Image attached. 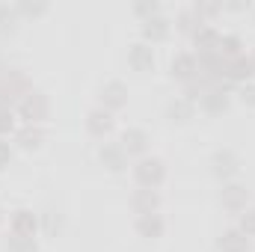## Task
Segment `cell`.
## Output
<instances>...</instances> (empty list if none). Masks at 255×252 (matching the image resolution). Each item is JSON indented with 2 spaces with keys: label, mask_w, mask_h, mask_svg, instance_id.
Masks as SVG:
<instances>
[{
  "label": "cell",
  "mask_w": 255,
  "mask_h": 252,
  "mask_svg": "<svg viewBox=\"0 0 255 252\" xmlns=\"http://www.w3.org/2000/svg\"><path fill=\"white\" fill-rule=\"evenodd\" d=\"M18 110H21V116L27 119V125H39L42 119H48V113H51V101H48V95H45L42 89H30V92L21 98Z\"/></svg>",
  "instance_id": "6da1fadb"
},
{
  "label": "cell",
  "mask_w": 255,
  "mask_h": 252,
  "mask_svg": "<svg viewBox=\"0 0 255 252\" xmlns=\"http://www.w3.org/2000/svg\"><path fill=\"white\" fill-rule=\"evenodd\" d=\"M133 175H136V184L139 187H148V190H157L166 178V166L163 160L157 157H142L136 166H133Z\"/></svg>",
  "instance_id": "7a4b0ae2"
},
{
  "label": "cell",
  "mask_w": 255,
  "mask_h": 252,
  "mask_svg": "<svg viewBox=\"0 0 255 252\" xmlns=\"http://www.w3.org/2000/svg\"><path fill=\"white\" fill-rule=\"evenodd\" d=\"M211 172H214L223 184H229V181L241 172V157H238L232 148H220V151L211 154Z\"/></svg>",
  "instance_id": "3957f363"
},
{
  "label": "cell",
  "mask_w": 255,
  "mask_h": 252,
  "mask_svg": "<svg viewBox=\"0 0 255 252\" xmlns=\"http://www.w3.org/2000/svg\"><path fill=\"white\" fill-rule=\"evenodd\" d=\"M199 107L208 113V116H220L229 110V86L226 83H217V86H208L199 98Z\"/></svg>",
  "instance_id": "277c9868"
},
{
  "label": "cell",
  "mask_w": 255,
  "mask_h": 252,
  "mask_svg": "<svg viewBox=\"0 0 255 252\" xmlns=\"http://www.w3.org/2000/svg\"><path fill=\"white\" fill-rule=\"evenodd\" d=\"M247 202H250V190L244 187V184H238V181H229V184H223L220 190V205L226 208V211H247Z\"/></svg>",
  "instance_id": "5b68a950"
},
{
  "label": "cell",
  "mask_w": 255,
  "mask_h": 252,
  "mask_svg": "<svg viewBox=\"0 0 255 252\" xmlns=\"http://www.w3.org/2000/svg\"><path fill=\"white\" fill-rule=\"evenodd\" d=\"M125 104H128V86L122 80H107L101 86V107L107 113H113V110H122Z\"/></svg>",
  "instance_id": "8992f818"
},
{
  "label": "cell",
  "mask_w": 255,
  "mask_h": 252,
  "mask_svg": "<svg viewBox=\"0 0 255 252\" xmlns=\"http://www.w3.org/2000/svg\"><path fill=\"white\" fill-rule=\"evenodd\" d=\"M98 160H101V166L110 169V172H125L128 169V151L119 145V142L101 145V148H98Z\"/></svg>",
  "instance_id": "52a82bcc"
},
{
  "label": "cell",
  "mask_w": 255,
  "mask_h": 252,
  "mask_svg": "<svg viewBox=\"0 0 255 252\" xmlns=\"http://www.w3.org/2000/svg\"><path fill=\"white\" fill-rule=\"evenodd\" d=\"M128 65H130L133 71H139V74L151 71V68H154V51H151V45L133 42V45L128 48Z\"/></svg>",
  "instance_id": "ba28073f"
},
{
  "label": "cell",
  "mask_w": 255,
  "mask_h": 252,
  "mask_svg": "<svg viewBox=\"0 0 255 252\" xmlns=\"http://www.w3.org/2000/svg\"><path fill=\"white\" fill-rule=\"evenodd\" d=\"M169 33H172V21L169 18H163V15H154V18H145L142 21V39H145V45L151 42H163V39H169Z\"/></svg>",
  "instance_id": "9c48e42d"
},
{
  "label": "cell",
  "mask_w": 255,
  "mask_h": 252,
  "mask_svg": "<svg viewBox=\"0 0 255 252\" xmlns=\"http://www.w3.org/2000/svg\"><path fill=\"white\" fill-rule=\"evenodd\" d=\"M169 74L178 77V80H184V83H190V80L199 77V60L193 54H175L172 63H169Z\"/></svg>",
  "instance_id": "30bf717a"
},
{
  "label": "cell",
  "mask_w": 255,
  "mask_h": 252,
  "mask_svg": "<svg viewBox=\"0 0 255 252\" xmlns=\"http://www.w3.org/2000/svg\"><path fill=\"white\" fill-rule=\"evenodd\" d=\"M130 208H133L136 217H142V214H157V208H160V196H157V190H148V187L133 190V196H130Z\"/></svg>",
  "instance_id": "8fae6325"
},
{
  "label": "cell",
  "mask_w": 255,
  "mask_h": 252,
  "mask_svg": "<svg viewBox=\"0 0 255 252\" xmlns=\"http://www.w3.org/2000/svg\"><path fill=\"white\" fill-rule=\"evenodd\" d=\"M39 232V217L30 208H18L12 211V235H24V238H36Z\"/></svg>",
  "instance_id": "7c38bea8"
},
{
  "label": "cell",
  "mask_w": 255,
  "mask_h": 252,
  "mask_svg": "<svg viewBox=\"0 0 255 252\" xmlns=\"http://www.w3.org/2000/svg\"><path fill=\"white\" fill-rule=\"evenodd\" d=\"M193 42H196L199 57H211V54H217V48H220V33H217L214 27L202 24V27L193 33Z\"/></svg>",
  "instance_id": "4fadbf2b"
},
{
  "label": "cell",
  "mask_w": 255,
  "mask_h": 252,
  "mask_svg": "<svg viewBox=\"0 0 255 252\" xmlns=\"http://www.w3.org/2000/svg\"><path fill=\"white\" fill-rule=\"evenodd\" d=\"M163 229H166V223H163L160 214H142V217H136V235L139 238L157 241V238H163Z\"/></svg>",
  "instance_id": "5bb4252c"
},
{
  "label": "cell",
  "mask_w": 255,
  "mask_h": 252,
  "mask_svg": "<svg viewBox=\"0 0 255 252\" xmlns=\"http://www.w3.org/2000/svg\"><path fill=\"white\" fill-rule=\"evenodd\" d=\"M119 145L125 148L128 154H145L148 145H151V139H148V133L142 127H128L125 133H122V142Z\"/></svg>",
  "instance_id": "9a60e30c"
},
{
  "label": "cell",
  "mask_w": 255,
  "mask_h": 252,
  "mask_svg": "<svg viewBox=\"0 0 255 252\" xmlns=\"http://www.w3.org/2000/svg\"><path fill=\"white\" fill-rule=\"evenodd\" d=\"M86 130H89L92 136H107V133L113 130V116H110L104 107L89 110V113H86Z\"/></svg>",
  "instance_id": "2e32d148"
},
{
  "label": "cell",
  "mask_w": 255,
  "mask_h": 252,
  "mask_svg": "<svg viewBox=\"0 0 255 252\" xmlns=\"http://www.w3.org/2000/svg\"><path fill=\"white\" fill-rule=\"evenodd\" d=\"M217 250L220 252H250V238L241 229H229L217 238Z\"/></svg>",
  "instance_id": "e0dca14e"
},
{
  "label": "cell",
  "mask_w": 255,
  "mask_h": 252,
  "mask_svg": "<svg viewBox=\"0 0 255 252\" xmlns=\"http://www.w3.org/2000/svg\"><path fill=\"white\" fill-rule=\"evenodd\" d=\"M255 74L253 68V57H238V60H229L226 65V80H238V83H250V77Z\"/></svg>",
  "instance_id": "ac0fdd59"
},
{
  "label": "cell",
  "mask_w": 255,
  "mask_h": 252,
  "mask_svg": "<svg viewBox=\"0 0 255 252\" xmlns=\"http://www.w3.org/2000/svg\"><path fill=\"white\" fill-rule=\"evenodd\" d=\"M193 113H196V104H193V101H187L184 95H181V98H172V101L166 104V116H169L172 122H178V125L190 122Z\"/></svg>",
  "instance_id": "d6986e66"
},
{
  "label": "cell",
  "mask_w": 255,
  "mask_h": 252,
  "mask_svg": "<svg viewBox=\"0 0 255 252\" xmlns=\"http://www.w3.org/2000/svg\"><path fill=\"white\" fill-rule=\"evenodd\" d=\"M15 139H18V145H21V148L36 151V148L45 142V130H42L39 125H24L18 133H15Z\"/></svg>",
  "instance_id": "ffe728a7"
},
{
  "label": "cell",
  "mask_w": 255,
  "mask_h": 252,
  "mask_svg": "<svg viewBox=\"0 0 255 252\" xmlns=\"http://www.w3.org/2000/svg\"><path fill=\"white\" fill-rule=\"evenodd\" d=\"M241 48H244V42H241L238 36H220L217 54H220L223 60H238V57H241Z\"/></svg>",
  "instance_id": "44dd1931"
},
{
  "label": "cell",
  "mask_w": 255,
  "mask_h": 252,
  "mask_svg": "<svg viewBox=\"0 0 255 252\" xmlns=\"http://www.w3.org/2000/svg\"><path fill=\"white\" fill-rule=\"evenodd\" d=\"M18 9L15 6H9V3H0V36H6V33H15V27H18Z\"/></svg>",
  "instance_id": "7402d4cb"
},
{
  "label": "cell",
  "mask_w": 255,
  "mask_h": 252,
  "mask_svg": "<svg viewBox=\"0 0 255 252\" xmlns=\"http://www.w3.org/2000/svg\"><path fill=\"white\" fill-rule=\"evenodd\" d=\"M39 229H45V235L57 238V235L63 232V217H60L57 211H48V214H42V217H39Z\"/></svg>",
  "instance_id": "603a6c76"
},
{
  "label": "cell",
  "mask_w": 255,
  "mask_h": 252,
  "mask_svg": "<svg viewBox=\"0 0 255 252\" xmlns=\"http://www.w3.org/2000/svg\"><path fill=\"white\" fill-rule=\"evenodd\" d=\"M6 252H39L36 238H24V235H12L6 241Z\"/></svg>",
  "instance_id": "cb8c5ba5"
},
{
  "label": "cell",
  "mask_w": 255,
  "mask_h": 252,
  "mask_svg": "<svg viewBox=\"0 0 255 252\" xmlns=\"http://www.w3.org/2000/svg\"><path fill=\"white\" fill-rule=\"evenodd\" d=\"M15 9H18V15H30V18H39V15H45L48 12V3L45 0H21V3H15Z\"/></svg>",
  "instance_id": "d4e9b609"
},
{
  "label": "cell",
  "mask_w": 255,
  "mask_h": 252,
  "mask_svg": "<svg viewBox=\"0 0 255 252\" xmlns=\"http://www.w3.org/2000/svg\"><path fill=\"white\" fill-rule=\"evenodd\" d=\"M133 15H139L142 21L145 18H154V15H160V3L157 0H136L133 3Z\"/></svg>",
  "instance_id": "484cf974"
},
{
  "label": "cell",
  "mask_w": 255,
  "mask_h": 252,
  "mask_svg": "<svg viewBox=\"0 0 255 252\" xmlns=\"http://www.w3.org/2000/svg\"><path fill=\"white\" fill-rule=\"evenodd\" d=\"M223 9V3H205V0H199V3H193V15L205 24V18H214L217 12Z\"/></svg>",
  "instance_id": "4316f807"
},
{
  "label": "cell",
  "mask_w": 255,
  "mask_h": 252,
  "mask_svg": "<svg viewBox=\"0 0 255 252\" xmlns=\"http://www.w3.org/2000/svg\"><path fill=\"white\" fill-rule=\"evenodd\" d=\"M199 27H202V21L193 15V9H190V12H181V15H178V30H184V33H196Z\"/></svg>",
  "instance_id": "83f0119b"
},
{
  "label": "cell",
  "mask_w": 255,
  "mask_h": 252,
  "mask_svg": "<svg viewBox=\"0 0 255 252\" xmlns=\"http://www.w3.org/2000/svg\"><path fill=\"white\" fill-rule=\"evenodd\" d=\"M241 232H244L247 238H255V208L241 211Z\"/></svg>",
  "instance_id": "f1b7e54d"
},
{
  "label": "cell",
  "mask_w": 255,
  "mask_h": 252,
  "mask_svg": "<svg viewBox=\"0 0 255 252\" xmlns=\"http://www.w3.org/2000/svg\"><path fill=\"white\" fill-rule=\"evenodd\" d=\"M12 130H15V113H12V107H0V136H6Z\"/></svg>",
  "instance_id": "f546056e"
},
{
  "label": "cell",
  "mask_w": 255,
  "mask_h": 252,
  "mask_svg": "<svg viewBox=\"0 0 255 252\" xmlns=\"http://www.w3.org/2000/svg\"><path fill=\"white\" fill-rule=\"evenodd\" d=\"M241 101L247 107H255V83H244L241 86Z\"/></svg>",
  "instance_id": "4dcf8cb0"
},
{
  "label": "cell",
  "mask_w": 255,
  "mask_h": 252,
  "mask_svg": "<svg viewBox=\"0 0 255 252\" xmlns=\"http://www.w3.org/2000/svg\"><path fill=\"white\" fill-rule=\"evenodd\" d=\"M9 160H12V145L0 136V169H6V166H9Z\"/></svg>",
  "instance_id": "1f68e13d"
},
{
  "label": "cell",
  "mask_w": 255,
  "mask_h": 252,
  "mask_svg": "<svg viewBox=\"0 0 255 252\" xmlns=\"http://www.w3.org/2000/svg\"><path fill=\"white\" fill-rule=\"evenodd\" d=\"M3 71H6V68H3V63H0V77H3Z\"/></svg>",
  "instance_id": "d6a6232c"
},
{
  "label": "cell",
  "mask_w": 255,
  "mask_h": 252,
  "mask_svg": "<svg viewBox=\"0 0 255 252\" xmlns=\"http://www.w3.org/2000/svg\"><path fill=\"white\" fill-rule=\"evenodd\" d=\"M253 68H255V57H253Z\"/></svg>",
  "instance_id": "836d02e7"
},
{
  "label": "cell",
  "mask_w": 255,
  "mask_h": 252,
  "mask_svg": "<svg viewBox=\"0 0 255 252\" xmlns=\"http://www.w3.org/2000/svg\"><path fill=\"white\" fill-rule=\"evenodd\" d=\"M0 220H3V211H0Z\"/></svg>",
  "instance_id": "e575fe53"
}]
</instances>
